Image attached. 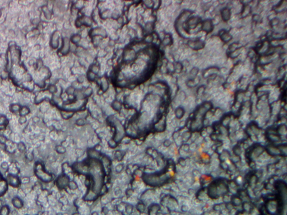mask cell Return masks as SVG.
<instances>
[{
    "mask_svg": "<svg viewBox=\"0 0 287 215\" xmlns=\"http://www.w3.org/2000/svg\"><path fill=\"white\" fill-rule=\"evenodd\" d=\"M8 185L5 178L0 173V197L5 194L8 190Z\"/></svg>",
    "mask_w": 287,
    "mask_h": 215,
    "instance_id": "cell-3",
    "label": "cell"
},
{
    "mask_svg": "<svg viewBox=\"0 0 287 215\" xmlns=\"http://www.w3.org/2000/svg\"><path fill=\"white\" fill-rule=\"evenodd\" d=\"M34 173L36 177L43 182H50L52 180V175L47 172L43 164L41 161H37L34 164Z\"/></svg>",
    "mask_w": 287,
    "mask_h": 215,
    "instance_id": "cell-1",
    "label": "cell"
},
{
    "mask_svg": "<svg viewBox=\"0 0 287 215\" xmlns=\"http://www.w3.org/2000/svg\"><path fill=\"white\" fill-rule=\"evenodd\" d=\"M8 125V120L6 119L5 116L1 115L0 116V131L4 130L7 125Z\"/></svg>",
    "mask_w": 287,
    "mask_h": 215,
    "instance_id": "cell-5",
    "label": "cell"
},
{
    "mask_svg": "<svg viewBox=\"0 0 287 215\" xmlns=\"http://www.w3.org/2000/svg\"><path fill=\"white\" fill-rule=\"evenodd\" d=\"M12 202L14 207H16L17 208L19 209L23 206V202L21 199L17 197H15L14 198L12 199Z\"/></svg>",
    "mask_w": 287,
    "mask_h": 215,
    "instance_id": "cell-4",
    "label": "cell"
},
{
    "mask_svg": "<svg viewBox=\"0 0 287 215\" xmlns=\"http://www.w3.org/2000/svg\"><path fill=\"white\" fill-rule=\"evenodd\" d=\"M5 179L8 185H10L13 188H18L21 184V181L18 175L8 173Z\"/></svg>",
    "mask_w": 287,
    "mask_h": 215,
    "instance_id": "cell-2",
    "label": "cell"
},
{
    "mask_svg": "<svg viewBox=\"0 0 287 215\" xmlns=\"http://www.w3.org/2000/svg\"><path fill=\"white\" fill-rule=\"evenodd\" d=\"M10 213V208L7 206H3L0 210V215H8Z\"/></svg>",
    "mask_w": 287,
    "mask_h": 215,
    "instance_id": "cell-6",
    "label": "cell"
},
{
    "mask_svg": "<svg viewBox=\"0 0 287 215\" xmlns=\"http://www.w3.org/2000/svg\"><path fill=\"white\" fill-rule=\"evenodd\" d=\"M17 149L21 153H23L26 150V146L23 142H20L17 144Z\"/></svg>",
    "mask_w": 287,
    "mask_h": 215,
    "instance_id": "cell-7",
    "label": "cell"
},
{
    "mask_svg": "<svg viewBox=\"0 0 287 215\" xmlns=\"http://www.w3.org/2000/svg\"><path fill=\"white\" fill-rule=\"evenodd\" d=\"M7 142H8V139H7V138L5 136H4L3 135L0 136V144H1L5 145Z\"/></svg>",
    "mask_w": 287,
    "mask_h": 215,
    "instance_id": "cell-8",
    "label": "cell"
}]
</instances>
